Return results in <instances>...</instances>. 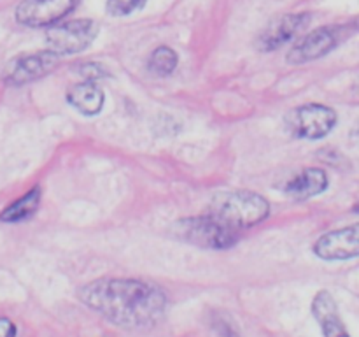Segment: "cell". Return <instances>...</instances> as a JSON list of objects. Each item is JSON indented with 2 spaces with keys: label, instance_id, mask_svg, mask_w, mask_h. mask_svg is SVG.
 Instances as JSON below:
<instances>
[{
  "label": "cell",
  "instance_id": "6da1fadb",
  "mask_svg": "<svg viewBox=\"0 0 359 337\" xmlns=\"http://www.w3.org/2000/svg\"><path fill=\"white\" fill-rule=\"evenodd\" d=\"M79 298L123 329L156 325L167 309V297L154 284L139 279H97L79 290Z\"/></svg>",
  "mask_w": 359,
  "mask_h": 337
},
{
  "label": "cell",
  "instance_id": "7a4b0ae2",
  "mask_svg": "<svg viewBox=\"0 0 359 337\" xmlns=\"http://www.w3.org/2000/svg\"><path fill=\"white\" fill-rule=\"evenodd\" d=\"M209 214L233 230L262 223L270 214L269 200L248 190L217 193L209 207Z\"/></svg>",
  "mask_w": 359,
  "mask_h": 337
},
{
  "label": "cell",
  "instance_id": "3957f363",
  "mask_svg": "<svg viewBox=\"0 0 359 337\" xmlns=\"http://www.w3.org/2000/svg\"><path fill=\"white\" fill-rule=\"evenodd\" d=\"M359 30V20L346 25H333V27H321L309 32L302 37L287 53V62L300 65V63L314 62L332 53L340 42L349 37L353 32Z\"/></svg>",
  "mask_w": 359,
  "mask_h": 337
},
{
  "label": "cell",
  "instance_id": "277c9868",
  "mask_svg": "<svg viewBox=\"0 0 359 337\" xmlns=\"http://www.w3.org/2000/svg\"><path fill=\"white\" fill-rule=\"evenodd\" d=\"M175 234L184 241L210 249H228L237 244V232L214 216L186 218L175 223Z\"/></svg>",
  "mask_w": 359,
  "mask_h": 337
},
{
  "label": "cell",
  "instance_id": "5b68a950",
  "mask_svg": "<svg viewBox=\"0 0 359 337\" xmlns=\"http://www.w3.org/2000/svg\"><path fill=\"white\" fill-rule=\"evenodd\" d=\"M98 35V25L88 18L70 20L62 25H53L46 32L49 51L62 55L83 53L90 48Z\"/></svg>",
  "mask_w": 359,
  "mask_h": 337
},
{
  "label": "cell",
  "instance_id": "8992f818",
  "mask_svg": "<svg viewBox=\"0 0 359 337\" xmlns=\"http://www.w3.org/2000/svg\"><path fill=\"white\" fill-rule=\"evenodd\" d=\"M337 112L323 104H305L293 109L287 116V126L300 139H323L333 130Z\"/></svg>",
  "mask_w": 359,
  "mask_h": 337
},
{
  "label": "cell",
  "instance_id": "52a82bcc",
  "mask_svg": "<svg viewBox=\"0 0 359 337\" xmlns=\"http://www.w3.org/2000/svg\"><path fill=\"white\" fill-rule=\"evenodd\" d=\"M60 56L56 53L49 51H37V53H27V55H20L14 60L7 63L4 69V83L9 86H23V84L37 81L41 77L48 76L53 70L58 67Z\"/></svg>",
  "mask_w": 359,
  "mask_h": 337
},
{
  "label": "cell",
  "instance_id": "ba28073f",
  "mask_svg": "<svg viewBox=\"0 0 359 337\" xmlns=\"http://www.w3.org/2000/svg\"><path fill=\"white\" fill-rule=\"evenodd\" d=\"M76 6V0H23L16 7V21L32 28L53 27Z\"/></svg>",
  "mask_w": 359,
  "mask_h": 337
},
{
  "label": "cell",
  "instance_id": "9c48e42d",
  "mask_svg": "<svg viewBox=\"0 0 359 337\" xmlns=\"http://www.w3.org/2000/svg\"><path fill=\"white\" fill-rule=\"evenodd\" d=\"M311 23V14L307 13H291L283 14V16L276 18L263 28L259 34L256 46L259 51H276V49L283 48L284 44L293 41L307 25Z\"/></svg>",
  "mask_w": 359,
  "mask_h": 337
},
{
  "label": "cell",
  "instance_id": "30bf717a",
  "mask_svg": "<svg viewBox=\"0 0 359 337\" xmlns=\"http://www.w3.org/2000/svg\"><path fill=\"white\" fill-rule=\"evenodd\" d=\"M314 253L323 260H349L359 256V223L321 235Z\"/></svg>",
  "mask_w": 359,
  "mask_h": 337
},
{
  "label": "cell",
  "instance_id": "8fae6325",
  "mask_svg": "<svg viewBox=\"0 0 359 337\" xmlns=\"http://www.w3.org/2000/svg\"><path fill=\"white\" fill-rule=\"evenodd\" d=\"M312 315L318 319L325 337H351L337 309L335 298L326 290L318 291L312 300Z\"/></svg>",
  "mask_w": 359,
  "mask_h": 337
},
{
  "label": "cell",
  "instance_id": "7c38bea8",
  "mask_svg": "<svg viewBox=\"0 0 359 337\" xmlns=\"http://www.w3.org/2000/svg\"><path fill=\"white\" fill-rule=\"evenodd\" d=\"M67 102L84 116H97L105 104V93L97 81L74 84L67 91Z\"/></svg>",
  "mask_w": 359,
  "mask_h": 337
},
{
  "label": "cell",
  "instance_id": "4fadbf2b",
  "mask_svg": "<svg viewBox=\"0 0 359 337\" xmlns=\"http://www.w3.org/2000/svg\"><path fill=\"white\" fill-rule=\"evenodd\" d=\"M326 188H328L326 172L318 167H309L304 168L297 178L287 183L286 193L294 200H307L323 193Z\"/></svg>",
  "mask_w": 359,
  "mask_h": 337
},
{
  "label": "cell",
  "instance_id": "5bb4252c",
  "mask_svg": "<svg viewBox=\"0 0 359 337\" xmlns=\"http://www.w3.org/2000/svg\"><path fill=\"white\" fill-rule=\"evenodd\" d=\"M39 206H41V188L34 186L30 192L21 195L20 199L14 200L13 204H9L0 213V221H4V223H20V221H25L30 216H34Z\"/></svg>",
  "mask_w": 359,
  "mask_h": 337
},
{
  "label": "cell",
  "instance_id": "9a60e30c",
  "mask_svg": "<svg viewBox=\"0 0 359 337\" xmlns=\"http://www.w3.org/2000/svg\"><path fill=\"white\" fill-rule=\"evenodd\" d=\"M179 56L168 46H160L153 51L149 58V70H153L156 76H170L177 69Z\"/></svg>",
  "mask_w": 359,
  "mask_h": 337
},
{
  "label": "cell",
  "instance_id": "2e32d148",
  "mask_svg": "<svg viewBox=\"0 0 359 337\" xmlns=\"http://www.w3.org/2000/svg\"><path fill=\"white\" fill-rule=\"evenodd\" d=\"M147 4V0H107V13L114 18L130 16L135 11H140Z\"/></svg>",
  "mask_w": 359,
  "mask_h": 337
},
{
  "label": "cell",
  "instance_id": "e0dca14e",
  "mask_svg": "<svg viewBox=\"0 0 359 337\" xmlns=\"http://www.w3.org/2000/svg\"><path fill=\"white\" fill-rule=\"evenodd\" d=\"M212 326L216 329V332L219 333L221 337H241V332H238V329L235 326V323L224 315L214 316Z\"/></svg>",
  "mask_w": 359,
  "mask_h": 337
},
{
  "label": "cell",
  "instance_id": "ac0fdd59",
  "mask_svg": "<svg viewBox=\"0 0 359 337\" xmlns=\"http://www.w3.org/2000/svg\"><path fill=\"white\" fill-rule=\"evenodd\" d=\"M79 72L86 77V81H97V79H100V77L107 76V72H105L104 67H102L100 63H95V62L81 65Z\"/></svg>",
  "mask_w": 359,
  "mask_h": 337
},
{
  "label": "cell",
  "instance_id": "d6986e66",
  "mask_svg": "<svg viewBox=\"0 0 359 337\" xmlns=\"http://www.w3.org/2000/svg\"><path fill=\"white\" fill-rule=\"evenodd\" d=\"M0 337H16V325L9 318H0Z\"/></svg>",
  "mask_w": 359,
  "mask_h": 337
},
{
  "label": "cell",
  "instance_id": "ffe728a7",
  "mask_svg": "<svg viewBox=\"0 0 359 337\" xmlns=\"http://www.w3.org/2000/svg\"><path fill=\"white\" fill-rule=\"evenodd\" d=\"M354 137H356V140L359 143V126L356 128V132H354Z\"/></svg>",
  "mask_w": 359,
  "mask_h": 337
},
{
  "label": "cell",
  "instance_id": "44dd1931",
  "mask_svg": "<svg viewBox=\"0 0 359 337\" xmlns=\"http://www.w3.org/2000/svg\"><path fill=\"white\" fill-rule=\"evenodd\" d=\"M353 211H354V213H358V214H359V204H356V206L353 207Z\"/></svg>",
  "mask_w": 359,
  "mask_h": 337
}]
</instances>
